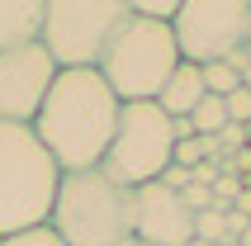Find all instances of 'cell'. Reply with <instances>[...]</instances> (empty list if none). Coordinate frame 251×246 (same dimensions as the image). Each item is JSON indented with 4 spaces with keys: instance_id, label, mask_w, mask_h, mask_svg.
<instances>
[{
    "instance_id": "cell-1",
    "label": "cell",
    "mask_w": 251,
    "mask_h": 246,
    "mask_svg": "<svg viewBox=\"0 0 251 246\" xmlns=\"http://www.w3.org/2000/svg\"><path fill=\"white\" fill-rule=\"evenodd\" d=\"M119 114L124 104L100 71H57L52 90L33 119V133L62 175L95 171L104 166V151L119 133Z\"/></svg>"
},
{
    "instance_id": "cell-2",
    "label": "cell",
    "mask_w": 251,
    "mask_h": 246,
    "mask_svg": "<svg viewBox=\"0 0 251 246\" xmlns=\"http://www.w3.org/2000/svg\"><path fill=\"white\" fill-rule=\"evenodd\" d=\"M62 171L28 123H0V242L48 227Z\"/></svg>"
},
{
    "instance_id": "cell-3",
    "label": "cell",
    "mask_w": 251,
    "mask_h": 246,
    "mask_svg": "<svg viewBox=\"0 0 251 246\" xmlns=\"http://www.w3.org/2000/svg\"><path fill=\"white\" fill-rule=\"evenodd\" d=\"M62 246H133V190L104 171H71L57 185L52 218H48Z\"/></svg>"
},
{
    "instance_id": "cell-4",
    "label": "cell",
    "mask_w": 251,
    "mask_h": 246,
    "mask_svg": "<svg viewBox=\"0 0 251 246\" xmlns=\"http://www.w3.org/2000/svg\"><path fill=\"white\" fill-rule=\"evenodd\" d=\"M180 67V48L171 24H152V19H133L119 28V38L109 43V52L100 62V76L109 81L119 104H152L161 95V85Z\"/></svg>"
},
{
    "instance_id": "cell-5",
    "label": "cell",
    "mask_w": 251,
    "mask_h": 246,
    "mask_svg": "<svg viewBox=\"0 0 251 246\" xmlns=\"http://www.w3.org/2000/svg\"><path fill=\"white\" fill-rule=\"evenodd\" d=\"M124 24H128L124 0H48L38 43L48 48L57 71H100Z\"/></svg>"
},
{
    "instance_id": "cell-6",
    "label": "cell",
    "mask_w": 251,
    "mask_h": 246,
    "mask_svg": "<svg viewBox=\"0 0 251 246\" xmlns=\"http://www.w3.org/2000/svg\"><path fill=\"white\" fill-rule=\"evenodd\" d=\"M171 166H176V123L156 104H124L119 133L100 171L119 180L124 190H142V185H156Z\"/></svg>"
},
{
    "instance_id": "cell-7",
    "label": "cell",
    "mask_w": 251,
    "mask_h": 246,
    "mask_svg": "<svg viewBox=\"0 0 251 246\" xmlns=\"http://www.w3.org/2000/svg\"><path fill=\"white\" fill-rule=\"evenodd\" d=\"M247 24H251V0H180L171 33H176L180 62L213 67L247 48Z\"/></svg>"
},
{
    "instance_id": "cell-8",
    "label": "cell",
    "mask_w": 251,
    "mask_h": 246,
    "mask_svg": "<svg viewBox=\"0 0 251 246\" xmlns=\"http://www.w3.org/2000/svg\"><path fill=\"white\" fill-rule=\"evenodd\" d=\"M52 81H57V62L48 57L43 43L0 52V123H28L33 128Z\"/></svg>"
},
{
    "instance_id": "cell-9",
    "label": "cell",
    "mask_w": 251,
    "mask_h": 246,
    "mask_svg": "<svg viewBox=\"0 0 251 246\" xmlns=\"http://www.w3.org/2000/svg\"><path fill=\"white\" fill-rule=\"evenodd\" d=\"M133 237L147 246H190L195 242V213L161 180L142 185V190H133Z\"/></svg>"
},
{
    "instance_id": "cell-10",
    "label": "cell",
    "mask_w": 251,
    "mask_h": 246,
    "mask_svg": "<svg viewBox=\"0 0 251 246\" xmlns=\"http://www.w3.org/2000/svg\"><path fill=\"white\" fill-rule=\"evenodd\" d=\"M43 10H48V0H0V52L38 43L43 38Z\"/></svg>"
},
{
    "instance_id": "cell-11",
    "label": "cell",
    "mask_w": 251,
    "mask_h": 246,
    "mask_svg": "<svg viewBox=\"0 0 251 246\" xmlns=\"http://www.w3.org/2000/svg\"><path fill=\"white\" fill-rule=\"evenodd\" d=\"M204 95H209V90H204V76H199V67L180 62V67H176V76L161 85V95H156L152 104L166 114V119H190V114L199 109V99H204Z\"/></svg>"
},
{
    "instance_id": "cell-12",
    "label": "cell",
    "mask_w": 251,
    "mask_h": 246,
    "mask_svg": "<svg viewBox=\"0 0 251 246\" xmlns=\"http://www.w3.org/2000/svg\"><path fill=\"white\" fill-rule=\"evenodd\" d=\"M190 123H195V133H199V137H218L227 123H232V119H227V99L204 95V99H199V109L190 114Z\"/></svg>"
},
{
    "instance_id": "cell-13",
    "label": "cell",
    "mask_w": 251,
    "mask_h": 246,
    "mask_svg": "<svg viewBox=\"0 0 251 246\" xmlns=\"http://www.w3.org/2000/svg\"><path fill=\"white\" fill-rule=\"evenodd\" d=\"M199 76H204V90H209V95H218V99H227V95H237V90H242V76L227 67V62L199 67Z\"/></svg>"
},
{
    "instance_id": "cell-14",
    "label": "cell",
    "mask_w": 251,
    "mask_h": 246,
    "mask_svg": "<svg viewBox=\"0 0 251 246\" xmlns=\"http://www.w3.org/2000/svg\"><path fill=\"white\" fill-rule=\"evenodd\" d=\"M128 10H133V19H152V24H171V19H176V10H180V0H133Z\"/></svg>"
},
{
    "instance_id": "cell-15",
    "label": "cell",
    "mask_w": 251,
    "mask_h": 246,
    "mask_svg": "<svg viewBox=\"0 0 251 246\" xmlns=\"http://www.w3.org/2000/svg\"><path fill=\"white\" fill-rule=\"evenodd\" d=\"M223 213H227V208H218V204H213L209 213H195V242L223 246Z\"/></svg>"
},
{
    "instance_id": "cell-16",
    "label": "cell",
    "mask_w": 251,
    "mask_h": 246,
    "mask_svg": "<svg viewBox=\"0 0 251 246\" xmlns=\"http://www.w3.org/2000/svg\"><path fill=\"white\" fill-rule=\"evenodd\" d=\"M0 246H62V237L52 227H33V232H19V237H5Z\"/></svg>"
},
{
    "instance_id": "cell-17",
    "label": "cell",
    "mask_w": 251,
    "mask_h": 246,
    "mask_svg": "<svg viewBox=\"0 0 251 246\" xmlns=\"http://www.w3.org/2000/svg\"><path fill=\"white\" fill-rule=\"evenodd\" d=\"M180 204L190 208V213H209V208H213V190H209V185H185Z\"/></svg>"
},
{
    "instance_id": "cell-18",
    "label": "cell",
    "mask_w": 251,
    "mask_h": 246,
    "mask_svg": "<svg viewBox=\"0 0 251 246\" xmlns=\"http://www.w3.org/2000/svg\"><path fill=\"white\" fill-rule=\"evenodd\" d=\"M227 119L251 128V90H237V95H227Z\"/></svg>"
},
{
    "instance_id": "cell-19",
    "label": "cell",
    "mask_w": 251,
    "mask_h": 246,
    "mask_svg": "<svg viewBox=\"0 0 251 246\" xmlns=\"http://www.w3.org/2000/svg\"><path fill=\"white\" fill-rule=\"evenodd\" d=\"M237 246H251V227H247V232H242V237H237Z\"/></svg>"
},
{
    "instance_id": "cell-20",
    "label": "cell",
    "mask_w": 251,
    "mask_h": 246,
    "mask_svg": "<svg viewBox=\"0 0 251 246\" xmlns=\"http://www.w3.org/2000/svg\"><path fill=\"white\" fill-rule=\"evenodd\" d=\"M247 48H251V24H247Z\"/></svg>"
},
{
    "instance_id": "cell-21",
    "label": "cell",
    "mask_w": 251,
    "mask_h": 246,
    "mask_svg": "<svg viewBox=\"0 0 251 246\" xmlns=\"http://www.w3.org/2000/svg\"><path fill=\"white\" fill-rule=\"evenodd\" d=\"M190 246H213V242H190Z\"/></svg>"
},
{
    "instance_id": "cell-22",
    "label": "cell",
    "mask_w": 251,
    "mask_h": 246,
    "mask_svg": "<svg viewBox=\"0 0 251 246\" xmlns=\"http://www.w3.org/2000/svg\"><path fill=\"white\" fill-rule=\"evenodd\" d=\"M133 246H147V242H133Z\"/></svg>"
}]
</instances>
